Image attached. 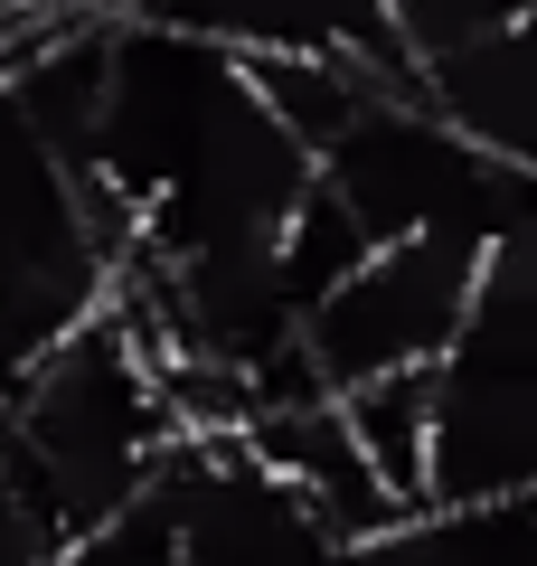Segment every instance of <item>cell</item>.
<instances>
[{
    "mask_svg": "<svg viewBox=\"0 0 537 566\" xmlns=\"http://www.w3.org/2000/svg\"><path fill=\"white\" fill-rule=\"evenodd\" d=\"M312 189L358 227V245L397 237H453V245H537L528 208V161H499L481 142H462L415 76H378L339 114V133L312 151Z\"/></svg>",
    "mask_w": 537,
    "mask_h": 566,
    "instance_id": "6da1fadb",
    "label": "cell"
},
{
    "mask_svg": "<svg viewBox=\"0 0 537 566\" xmlns=\"http://www.w3.org/2000/svg\"><path fill=\"white\" fill-rule=\"evenodd\" d=\"M537 472V255L499 245L424 368V501H518Z\"/></svg>",
    "mask_w": 537,
    "mask_h": 566,
    "instance_id": "7a4b0ae2",
    "label": "cell"
},
{
    "mask_svg": "<svg viewBox=\"0 0 537 566\" xmlns=\"http://www.w3.org/2000/svg\"><path fill=\"white\" fill-rule=\"evenodd\" d=\"M114 274L123 218L0 85V387L48 359L76 322H95L114 303Z\"/></svg>",
    "mask_w": 537,
    "mask_h": 566,
    "instance_id": "3957f363",
    "label": "cell"
},
{
    "mask_svg": "<svg viewBox=\"0 0 537 566\" xmlns=\"http://www.w3.org/2000/svg\"><path fill=\"white\" fill-rule=\"evenodd\" d=\"M481 264H491V255H481V245H453V237L368 245V255L302 312V331H293L302 378H312L320 397H349V387L434 368L443 340L462 331V312H472Z\"/></svg>",
    "mask_w": 537,
    "mask_h": 566,
    "instance_id": "277c9868",
    "label": "cell"
},
{
    "mask_svg": "<svg viewBox=\"0 0 537 566\" xmlns=\"http://www.w3.org/2000/svg\"><path fill=\"white\" fill-rule=\"evenodd\" d=\"M170 566H358L236 434H179L151 472Z\"/></svg>",
    "mask_w": 537,
    "mask_h": 566,
    "instance_id": "5b68a950",
    "label": "cell"
},
{
    "mask_svg": "<svg viewBox=\"0 0 537 566\" xmlns=\"http://www.w3.org/2000/svg\"><path fill=\"white\" fill-rule=\"evenodd\" d=\"M133 20L189 29V39L227 48L245 66L274 57H368V66H406L397 29L378 0H123Z\"/></svg>",
    "mask_w": 537,
    "mask_h": 566,
    "instance_id": "8992f818",
    "label": "cell"
},
{
    "mask_svg": "<svg viewBox=\"0 0 537 566\" xmlns=\"http://www.w3.org/2000/svg\"><path fill=\"white\" fill-rule=\"evenodd\" d=\"M406 76H415V95L434 104L462 142H481V151H499V161H528V151H537V142H528L537 133L528 20H518V29H481V39H453V48H434V57H415Z\"/></svg>",
    "mask_w": 537,
    "mask_h": 566,
    "instance_id": "52a82bcc",
    "label": "cell"
},
{
    "mask_svg": "<svg viewBox=\"0 0 537 566\" xmlns=\"http://www.w3.org/2000/svg\"><path fill=\"white\" fill-rule=\"evenodd\" d=\"M378 10H387V29H397L406 66L434 57V48H453V39H481V29H518L528 20V0H378Z\"/></svg>",
    "mask_w": 537,
    "mask_h": 566,
    "instance_id": "ba28073f",
    "label": "cell"
}]
</instances>
